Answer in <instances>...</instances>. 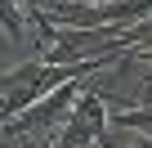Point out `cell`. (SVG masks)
Wrapping results in <instances>:
<instances>
[{
    "label": "cell",
    "instance_id": "6da1fadb",
    "mask_svg": "<svg viewBox=\"0 0 152 148\" xmlns=\"http://www.w3.org/2000/svg\"><path fill=\"white\" fill-rule=\"evenodd\" d=\"M112 126L116 130H139L152 139V103H134V108H116L112 112Z\"/></svg>",
    "mask_w": 152,
    "mask_h": 148
},
{
    "label": "cell",
    "instance_id": "7a4b0ae2",
    "mask_svg": "<svg viewBox=\"0 0 152 148\" xmlns=\"http://www.w3.org/2000/svg\"><path fill=\"white\" fill-rule=\"evenodd\" d=\"M0 32L9 40H23V32H27V5L23 0H0Z\"/></svg>",
    "mask_w": 152,
    "mask_h": 148
},
{
    "label": "cell",
    "instance_id": "3957f363",
    "mask_svg": "<svg viewBox=\"0 0 152 148\" xmlns=\"http://www.w3.org/2000/svg\"><path fill=\"white\" fill-rule=\"evenodd\" d=\"M90 5H107V0H90Z\"/></svg>",
    "mask_w": 152,
    "mask_h": 148
}]
</instances>
